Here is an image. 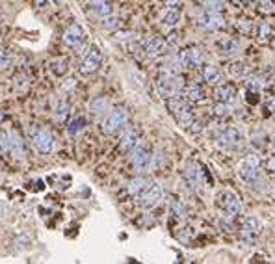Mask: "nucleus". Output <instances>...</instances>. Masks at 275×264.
<instances>
[{
  "instance_id": "18",
  "label": "nucleus",
  "mask_w": 275,
  "mask_h": 264,
  "mask_svg": "<svg viewBox=\"0 0 275 264\" xmlns=\"http://www.w3.org/2000/svg\"><path fill=\"white\" fill-rule=\"evenodd\" d=\"M260 227H262L260 220L255 218V216H248V218L242 222V232L249 238V240H255V238L258 236Z\"/></svg>"
},
{
  "instance_id": "4",
  "label": "nucleus",
  "mask_w": 275,
  "mask_h": 264,
  "mask_svg": "<svg viewBox=\"0 0 275 264\" xmlns=\"http://www.w3.org/2000/svg\"><path fill=\"white\" fill-rule=\"evenodd\" d=\"M216 144L223 149H236L244 144V134L238 126H227L218 134Z\"/></svg>"
},
{
  "instance_id": "24",
  "label": "nucleus",
  "mask_w": 275,
  "mask_h": 264,
  "mask_svg": "<svg viewBox=\"0 0 275 264\" xmlns=\"http://www.w3.org/2000/svg\"><path fill=\"white\" fill-rule=\"evenodd\" d=\"M186 99L190 100V102H196V104H199V102H204V92L201 86H197V84H194V86H190L188 90H186Z\"/></svg>"
},
{
  "instance_id": "8",
  "label": "nucleus",
  "mask_w": 275,
  "mask_h": 264,
  "mask_svg": "<svg viewBox=\"0 0 275 264\" xmlns=\"http://www.w3.org/2000/svg\"><path fill=\"white\" fill-rule=\"evenodd\" d=\"M184 178H186V182L190 184V188L197 194H203L204 192V180H203V172H201V168L194 162H188V164L184 166Z\"/></svg>"
},
{
  "instance_id": "9",
  "label": "nucleus",
  "mask_w": 275,
  "mask_h": 264,
  "mask_svg": "<svg viewBox=\"0 0 275 264\" xmlns=\"http://www.w3.org/2000/svg\"><path fill=\"white\" fill-rule=\"evenodd\" d=\"M100 66H102V54H100V50H98L97 46H93V48L88 50V54H86L84 60H82L80 73L84 74V76L93 74V73H97L98 69H100Z\"/></svg>"
},
{
  "instance_id": "20",
  "label": "nucleus",
  "mask_w": 275,
  "mask_h": 264,
  "mask_svg": "<svg viewBox=\"0 0 275 264\" xmlns=\"http://www.w3.org/2000/svg\"><path fill=\"white\" fill-rule=\"evenodd\" d=\"M149 178H145V177H136V178H132L130 182H128V186H126V190H128V194L130 196H134V198H140L142 194H144L147 188H149Z\"/></svg>"
},
{
  "instance_id": "23",
  "label": "nucleus",
  "mask_w": 275,
  "mask_h": 264,
  "mask_svg": "<svg viewBox=\"0 0 275 264\" xmlns=\"http://www.w3.org/2000/svg\"><path fill=\"white\" fill-rule=\"evenodd\" d=\"M180 19H182V14H180L178 8H168L166 14L162 15V22L168 24V26H177Z\"/></svg>"
},
{
  "instance_id": "33",
  "label": "nucleus",
  "mask_w": 275,
  "mask_h": 264,
  "mask_svg": "<svg viewBox=\"0 0 275 264\" xmlns=\"http://www.w3.org/2000/svg\"><path fill=\"white\" fill-rule=\"evenodd\" d=\"M258 10H260L262 14H274L275 12V2L274 0H260V4H258Z\"/></svg>"
},
{
  "instance_id": "19",
  "label": "nucleus",
  "mask_w": 275,
  "mask_h": 264,
  "mask_svg": "<svg viewBox=\"0 0 275 264\" xmlns=\"http://www.w3.org/2000/svg\"><path fill=\"white\" fill-rule=\"evenodd\" d=\"M216 99L227 104H232L236 100V88L232 84H218L216 90Z\"/></svg>"
},
{
  "instance_id": "37",
  "label": "nucleus",
  "mask_w": 275,
  "mask_h": 264,
  "mask_svg": "<svg viewBox=\"0 0 275 264\" xmlns=\"http://www.w3.org/2000/svg\"><path fill=\"white\" fill-rule=\"evenodd\" d=\"M10 64H12V56L0 48V67H8Z\"/></svg>"
},
{
  "instance_id": "6",
  "label": "nucleus",
  "mask_w": 275,
  "mask_h": 264,
  "mask_svg": "<svg viewBox=\"0 0 275 264\" xmlns=\"http://www.w3.org/2000/svg\"><path fill=\"white\" fill-rule=\"evenodd\" d=\"M258 173H260V160L256 154H251L238 164V175L246 182H255L258 178Z\"/></svg>"
},
{
  "instance_id": "1",
  "label": "nucleus",
  "mask_w": 275,
  "mask_h": 264,
  "mask_svg": "<svg viewBox=\"0 0 275 264\" xmlns=\"http://www.w3.org/2000/svg\"><path fill=\"white\" fill-rule=\"evenodd\" d=\"M168 110H170V114L173 118L177 119L178 125L184 126V128H190L192 125H196L194 110H192V106L188 104V99L182 97L180 93L168 97Z\"/></svg>"
},
{
  "instance_id": "43",
  "label": "nucleus",
  "mask_w": 275,
  "mask_h": 264,
  "mask_svg": "<svg viewBox=\"0 0 275 264\" xmlns=\"http://www.w3.org/2000/svg\"><path fill=\"white\" fill-rule=\"evenodd\" d=\"M248 2H253V0H248Z\"/></svg>"
},
{
  "instance_id": "29",
  "label": "nucleus",
  "mask_w": 275,
  "mask_h": 264,
  "mask_svg": "<svg viewBox=\"0 0 275 264\" xmlns=\"http://www.w3.org/2000/svg\"><path fill=\"white\" fill-rule=\"evenodd\" d=\"M84 126H86V119L80 116V118L72 119L71 125H69V128H67V130H69V134H71V136H74V134H78V132L82 130Z\"/></svg>"
},
{
  "instance_id": "34",
  "label": "nucleus",
  "mask_w": 275,
  "mask_h": 264,
  "mask_svg": "<svg viewBox=\"0 0 275 264\" xmlns=\"http://www.w3.org/2000/svg\"><path fill=\"white\" fill-rule=\"evenodd\" d=\"M229 106L230 104H227V102H222V100H220V102L214 106V114H216V116H220V118H225V116L230 112Z\"/></svg>"
},
{
  "instance_id": "3",
  "label": "nucleus",
  "mask_w": 275,
  "mask_h": 264,
  "mask_svg": "<svg viewBox=\"0 0 275 264\" xmlns=\"http://www.w3.org/2000/svg\"><path fill=\"white\" fill-rule=\"evenodd\" d=\"M126 123H128V112L124 108H114L106 116L104 123H102V130L106 134H118L126 126Z\"/></svg>"
},
{
  "instance_id": "16",
  "label": "nucleus",
  "mask_w": 275,
  "mask_h": 264,
  "mask_svg": "<svg viewBox=\"0 0 275 264\" xmlns=\"http://www.w3.org/2000/svg\"><path fill=\"white\" fill-rule=\"evenodd\" d=\"M8 151L14 154L15 158H24V144L17 132H8Z\"/></svg>"
},
{
  "instance_id": "14",
  "label": "nucleus",
  "mask_w": 275,
  "mask_h": 264,
  "mask_svg": "<svg viewBox=\"0 0 275 264\" xmlns=\"http://www.w3.org/2000/svg\"><path fill=\"white\" fill-rule=\"evenodd\" d=\"M64 41H66L69 46H76L82 45V43H86V30L84 26H80V24H71V26L67 28L66 34H64Z\"/></svg>"
},
{
  "instance_id": "32",
  "label": "nucleus",
  "mask_w": 275,
  "mask_h": 264,
  "mask_svg": "<svg viewBox=\"0 0 275 264\" xmlns=\"http://www.w3.org/2000/svg\"><path fill=\"white\" fill-rule=\"evenodd\" d=\"M201 6L206 8V10H212V12H218L220 8L223 6V0H199Z\"/></svg>"
},
{
  "instance_id": "21",
  "label": "nucleus",
  "mask_w": 275,
  "mask_h": 264,
  "mask_svg": "<svg viewBox=\"0 0 275 264\" xmlns=\"http://www.w3.org/2000/svg\"><path fill=\"white\" fill-rule=\"evenodd\" d=\"M138 144H140V132L134 130V128L126 130L123 134V138H121V149H123V151L132 152Z\"/></svg>"
},
{
  "instance_id": "41",
  "label": "nucleus",
  "mask_w": 275,
  "mask_h": 264,
  "mask_svg": "<svg viewBox=\"0 0 275 264\" xmlns=\"http://www.w3.org/2000/svg\"><path fill=\"white\" fill-rule=\"evenodd\" d=\"M54 4H62V0H54Z\"/></svg>"
},
{
  "instance_id": "10",
  "label": "nucleus",
  "mask_w": 275,
  "mask_h": 264,
  "mask_svg": "<svg viewBox=\"0 0 275 264\" xmlns=\"http://www.w3.org/2000/svg\"><path fill=\"white\" fill-rule=\"evenodd\" d=\"M34 147L40 154H52L56 149V138L48 130H38L34 134Z\"/></svg>"
},
{
  "instance_id": "17",
  "label": "nucleus",
  "mask_w": 275,
  "mask_h": 264,
  "mask_svg": "<svg viewBox=\"0 0 275 264\" xmlns=\"http://www.w3.org/2000/svg\"><path fill=\"white\" fill-rule=\"evenodd\" d=\"M214 46L218 48V52L223 54V56H232L240 50V43L232 38H222V40H218L214 43Z\"/></svg>"
},
{
  "instance_id": "39",
  "label": "nucleus",
  "mask_w": 275,
  "mask_h": 264,
  "mask_svg": "<svg viewBox=\"0 0 275 264\" xmlns=\"http://www.w3.org/2000/svg\"><path fill=\"white\" fill-rule=\"evenodd\" d=\"M268 168H270V172H272V173H275V158H274V160H270Z\"/></svg>"
},
{
  "instance_id": "36",
  "label": "nucleus",
  "mask_w": 275,
  "mask_h": 264,
  "mask_svg": "<svg viewBox=\"0 0 275 264\" xmlns=\"http://www.w3.org/2000/svg\"><path fill=\"white\" fill-rule=\"evenodd\" d=\"M102 24H104V28L112 30V28H118L119 26V20L116 19V17H110V15H108V17H104V22H102Z\"/></svg>"
},
{
  "instance_id": "27",
  "label": "nucleus",
  "mask_w": 275,
  "mask_h": 264,
  "mask_svg": "<svg viewBox=\"0 0 275 264\" xmlns=\"http://www.w3.org/2000/svg\"><path fill=\"white\" fill-rule=\"evenodd\" d=\"M93 12L97 15H100V17H108V15L112 14V6L108 0H93Z\"/></svg>"
},
{
  "instance_id": "7",
  "label": "nucleus",
  "mask_w": 275,
  "mask_h": 264,
  "mask_svg": "<svg viewBox=\"0 0 275 264\" xmlns=\"http://www.w3.org/2000/svg\"><path fill=\"white\" fill-rule=\"evenodd\" d=\"M164 199V188L158 184V182H151L149 188L140 196V206L145 210H151Z\"/></svg>"
},
{
  "instance_id": "31",
  "label": "nucleus",
  "mask_w": 275,
  "mask_h": 264,
  "mask_svg": "<svg viewBox=\"0 0 275 264\" xmlns=\"http://www.w3.org/2000/svg\"><path fill=\"white\" fill-rule=\"evenodd\" d=\"M69 112H71V110H69V104H67V102H60L58 108H56V119H58V121H66Z\"/></svg>"
},
{
  "instance_id": "5",
  "label": "nucleus",
  "mask_w": 275,
  "mask_h": 264,
  "mask_svg": "<svg viewBox=\"0 0 275 264\" xmlns=\"http://www.w3.org/2000/svg\"><path fill=\"white\" fill-rule=\"evenodd\" d=\"M132 164L138 172H149L152 168V152L147 144L140 142L132 151Z\"/></svg>"
},
{
  "instance_id": "40",
  "label": "nucleus",
  "mask_w": 275,
  "mask_h": 264,
  "mask_svg": "<svg viewBox=\"0 0 275 264\" xmlns=\"http://www.w3.org/2000/svg\"><path fill=\"white\" fill-rule=\"evenodd\" d=\"M270 110L275 114V97H274V99H270Z\"/></svg>"
},
{
  "instance_id": "42",
  "label": "nucleus",
  "mask_w": 275,
  "mask_h": 264,
  "mask_svg": "<svg viewBox=\"0 0 275 264\" xmlns=\"http://www.w3.org/2000/svg\"><path fill=\"white\" fill-rule=\"evenodd\" d=\"M0 119H2V112H0Z\"/></svg>"
},
{
  "instance_id": "30",
  "label": "nucleus",
  "mask_w": 275,
  "mask_h": 264,
  "mask_svg": "<svg viewBox=\"0 0 275 264\" xmlns=\"http://www.w3.org/2000/svg\"><path fill=\"white\" fill-rule=\"evenodd\" d=\"M248 86L251 88L253 92H260L262 88L266 86V80H264V76H249Z\"/></svg>"
},
{
  "instance_id": "2",
  "label": "nucleus",
  "mask_w": 275,
  "mask_h": 264,
  "mask_svg": "<svg viewBox=\"0 0 275 264\" xmlns=\"http://www.w3.org/2000/svg\"><path fill=\"white\" fill-rule=\"evenodd\" d=\"M182 88V82L178 78V74H173L166 69H160V74H158L156 80V90L162 97H171V95H177Z\"/></svg>"
},
{
  "instance_id": "15",
  "label": "nucleus",
  "mask_w": 275,
  "mask_h": 264,
  "mask_svg": "<svg viewBox=\"0 0 275 264\" xmlns=\"http://www.w3.org/2000/svg\"><path fill=\"white\" fill-rule=\"evenodd\" d=\"M168 48H170V43L164 40H160V38H152V40L145 41L144 43V50L147 56H151V58H156V56H162V54L168 52Z\"/></svg>"
},
{
  "instance_id": "26",
  "label": "nucleus",
  "mask_w": 275,
  "mask_h": 264,
  "mask_svg": "<svg viewBox=\"0 0 275 264\" xmlns=\"http://www.w3.org/2000/svg\"><path fill=\"white\" fill-rule=\"evenodd\" d=\"M90 110H92V114H95V116H102V114L108 112V100H106L104 97L93 99L92 102H90Z\"/></svg>"
},
{
  "instance_id": "38",
  "label": "nucleus",
  "mask_w": 275,
  "mask_h": 264,
  "mask_svg": "<svg viewBox=\"0 0 275 264\" xmlns=\"http://www.w3.org/2000/svg\"><path fill=\"white\" fill-rule=\"evenodd\" d=\"M180 4V0H166V6L168 8H177Z\"/></svg>"
},
{
  "instance_id": "12",
  "label": "nucleus",
  "mask_w": 275,
  "mask_h": 264,
  "mask_svg": "<svg viewBox=\"0 0 275 264\" xmlns=\"http://www.w3.org/2000/svg\"><path fill=\"white\" fill-rule=\"evenodd\" d=\"M182 67H201L204 64V52L201 48H186L177 54Z\"/></svg>"
},
{
  "instance_id": "28",
  "label": "nucleus",
  "mask_w": 275,
  "mask_h": 264,
  "mask_svg": "<svg viewBox=\"0 0 275 264\" xmlns=\"http://www.w3.org/2000/svg\"><path fill=\"white\" fill-rule=\"evenodd\" d=\"M170 210L175 218H186V205H184L180 199H171L170 203Z\"/></svg>"
},
{
  "instance_id": "22",
  "label": "nucleus",
  "mask_w": 275,
  "mask_h": 264,
  "mask_svg": "<svg viewBox=\"0 0 275 264\" xmlns=\"http://www.w3.org/2000/svg\"><path fill=\"white\" fill-rule=\"evenodd\" d=\"M201 74H203V80H206L208 84H222L223 80L222 71H220L216 66H204Z\"/></svg>"
},
{
  "instance_id": "11",
  "label": "nucleus",
  "mask_w": 275,
  "mask_h": 264,
  "mask_svg": "<svg viewBox=\"0 0 275 264\" xmlns=\"http://www.w3.org/2000/svg\"><path fill=\"white\" fill-rule=\"evenodd\" d=\"M218 205L222 206L223 210H225V214H229V216H236V214H240V210H242L240 199H238V196H236L234 192L230 190H225L218 196Z\"/></svg>"
},
{
  "instance_id": "25",
  "label": "nucleus",
  "mask_w": 275,
  "mask_h": 264,
  "mask_svg": "<svg viewBox=\"0 0 275 264\" xmlns=\"http://www.w3.org/2000/svg\"><path fill=\"white\" fill-rule=\"evenodd\" d=\"M227 71H229V74L232 78H246V74L249 73V67L244 62H234V64H230Z\"/></svg>"
},
{
  "instance_id": "35",
  "label": "nucleus",
  "mask_w": 275,
  "mask_h": 264,
  "mask_svg": "<svg viewBox=\"0 0 275 264\" xmlns=\"http://www.w3.org/2000/svg\"><path fill=\"white\" fill-rule=\"evenodd\" d=\"M270 34H272V28L266 22H262L260 26H258V40H266Z\"/></svg>"
},
{
  "instance_id": "13",
  "label": "nucleus",
  "mask_w": 275,
  "mask_h": 264,
  "mask_svg": "<svg viewBox=\"0 0 275 264\" xmlns=\"http://www.w3.org/2000/svg\"><path fill=\"white\" fill-rule=\"evenodd\" d=\"M197 24L203 28V30H206V32H216V30H220V28L225 24V20H223V15L220 14V12L208 10V12H204V14L199 17Z\"/></svg>"
}]
</instances>
